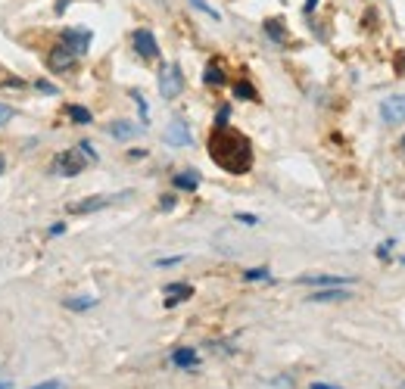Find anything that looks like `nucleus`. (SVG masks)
Returning a JSON list of instances; mask_svg holds the SVG:
<instances>
[{
    "mask_svg": "<svg viewBox=\"0 0 405 389\" xmlns=\"http://www.w3.org/2000/svg\"><path fill=\"white\" fill-rule=\"evenodd\" d=\"M209 156L228 175H246L253 168V144L246 140V134H240L237 128H228V124H218L209 134Z\"/></svg>",
    "mask_w": 405,
    "mask_h": 389,
    "instance_id": "nucleus-1",
    "label": "nucleus"
},
{
    "mask_svg": "<svg viewBox=\"0 0 405 389\" xmlns=\"http://www.w3.org/2000/svg\"><path fill=\"white\" fill-rule=\"evenodd\" d=\"M84 166H88V156H84L81 150H62L57 159H53V171L62 178H75L81 175Z\"/></svg>",
    "mask_w": 405,
    "mask_h": 389,
    "instance_id": "nucleus-2",
    "label": "nucleus"
},
{
    "mask_svg": "<svg viewBox=\"0 0 405 389\" xmlns=\"http://www.w3.org/2000/svg\"><path fill=\"white\" fill-rule=\"evenodd\" d=\"M181 91H184L181 66H175V62H171V66H166V69L159 72V93H162L166 100H175Z\"/></svg>",
    "mask_w": 405,
    "mask_h": 389,
    "instance_id": "nucleus-3",
    "label": "nucleus"
},
{
    "mask_svg": "<svg viewBox=\"0 0 405 389\" xmlns=\"http://www.w3.org/2000/svg\"><path fill=\"white\" fill-rule=\"evenodd\" d=\"M131 193H119V197H88V199H81V202H72L69 206V212L72 215H88V212H97V209H106V206H113L115 199H128Z\"/></svg>",
    "mask_w": 405,
    "mask_h": 389,
    "instance_id": "nucleus-4",
    "label": "nucleus"
},
{
    "mask_svg": "<svg viewBox=\"0 0 405 389\" xmlns=\"http://www.w3.org/2000/svg\"><path fill=\"white\" fill-rule=\"evenodd\" d=\"M380 119L387 124H402L405 122V93L399 97H387L384 103H380Z\"/></svg>",
    "mask_w": 405,
    "mask_h": 389,
    "instance_id": "nucleus-5",
    "label": "nucleus"
},
{
    "mask_svg": "<svg viewBox=\"0 0 405 389\" xmlns=\"http://www.w3.org/2000/svg\"><path fill=\"white\" fill-rule=\"evenodd\" d=\"M91 31L88 28H66L62 31V44L69 47V50L75 53V57H81V53H88V47H91Z\"/></svg>",
    "mask_w": 405,
    "mask_h": 389,
    "instance_id": "nucleus-6",
    "label": "nucleus"
},
{
    "mask_svg": "<svg viewBox=\"0 0 405 389\" xmlns=\"http://www.w3.org/2000/svg\"><path fill=\"white\" fill-rule=\"evenodd\" d=\"M135 50L144 59H156V57H159V44H156V37H153L150 28H137L135 31Z\"/></svg>",
    "mask_w": 405,
    "mask_h": 389,
    "instance_id": "nucleus-7",
    "label": "nucleus"
},
{
    "mask_svg": "<svg viewBox=\"0 0 405 389\" xmlns=\"http://www.w3.org/2000/svg\"><path fill=\"white\" fill-rule=\"evenodd\" d=\"M47 66H50L53 72H66V69H72V66H75V53L69 50L66 44L53 47V50H50V57H47Z\"/></svg>",
    "mask_w": 405,
    "mask_h": 389,
    "instance_id": "nucleus-8",
    "label": "nucleus"
},
{
    "mask_svg": "<svg viewBox=\"0 0 405 389\" xmlns=\"http://www.w3.org/2000/svg\"><path fill=\"white\" fill-rule=\"evenodd\" d=\"M162 137H166V144H171V146H187L190 144V131H187L184 122H171Z\"/></svg>",
    "mask_w": 405,
    "mask_h": 389,
    "instance_id": "nucleus-9",
    "label": "nucleus"
},
{
    "mask_svg": "<svg viewBox=\"0 0 405 389\" xmlns=\"http://www.w3.org/2000/svg\"><path fill=\"white\" fill-rule=\"evenodd\" d=\"M300 284H318V286H343V284H353L349 277H333V274H306L300 277Z\"/></svg>",
    "mask_w": 405,
    "mask_h": 389,
    "instance_id": "nucleus-10",
    "label": "nucleus"
},
{
    "mask_svg": "<svg viewBox=\"0 0 405 389\" xmlns=\"http://www.w3.org/2000/svg\"><path fill=\"white\" fill-rule=\"evenodd\" d=\"M171 364L175 368H197L200 364L197 349H178V352H171Z\"/></svg>",
    "mask_w": 405,
    "mask_h": 389,
    "instance_id": "nucleus-11",
    "label": "nucleus"
},
{
    "mask_svg": "<svg viewBox=\"0 0 405 389\" xmlns=\"http://www.w3.org/2000/svg\"><path fill=\"white\" fill-rule=\"evenodd\" d=\"M166 296H169V299H166V306H178V302L190 299L193 290H190V286H187V284H169V286H166Z\"/></svg>",
    "mask_w": 405,
    "mask_h": 389,
    "instance_id": "nucleus-12",
    "label": "nucleus"
},
{
    "mask_svg": "<svg viewBox=\"0 0 405 389\" xmlns=\"http://www.w3.org/2000/svg\"><path fill=\"white\" fill-rule=\"evenodd\" d=\"M140 131V124H131V122H115V124H109V134H113L115 140H128V137H135Z\"/></svg>",
    "mask_w": 405,
    "mask_h": 389,
    "instance_id": "nucleus-13",
    "label": "nucleus"
},
{
    "mask_svg": "<svg viewBox=\"0 0 405 389\" xmlns=\"http://www.w3.org/2000/svg\"><path fill=\"white\" fill-rule=\"evenodd\" d=\"M175 187H178V190H197L200 175H197V171H181V175H175Z\"/></svg>",
    "mask_w": 405,
    "mask_h": 389,
    "instance_id": "nucleus-14",
    "label": "nucleus"
},
{
    "mask_svg": "<svg viewBox=\"0 0 405 389\" xmlns=\"http://www.w3.org/2000/svg\"><path fill=\"white\" fill-rule=\"evenodd\" d=\"M202 81H206L209 88H222V84H224V72L218 69V62H209V66H206V75H202Z\"/></svg>",
    "mask_w": 405,
    "mask_h": 389,
    "instance_id": "nucleus-15",
    "label": "nucleus"
},
{
    "mask_svg": "<svg viewBox=\"0 0 405 389\" xmlns=\"http://www.w3.org/2000/svg\"><path fill=\"white\" fill-rule=\"evenodd\" d=\"M349 299L346 290H321V293H312V302H340Z\"/></svg>",
    "mask_w": 405,
    "mask_h": 389,
    "instance_id": "nucleus-16",
    "label": "nucleus"
},
{
    "mask_svg": "<svg viewBox=\"0 0 405 389\" xmlns=\"http://www.w3.org/2000/svg\"><path fill=\"white\" fill-rule=\"evenodd\" d=\"M66 112H69V119H72L75 124H91V112L84 106H66Z\"/></svg>",
    "mask_w": 405,
    "mask_h": 389,
    "instance_id": "nucleus-17",
    "label": "nucleus"
},
{
    "mask_svg": "<svg viewBox=\"0 0 405 389\" xmlns=\"http://www.w3.org/2000/svg\"><path fill=\"white\" fill-rule=\"evenodd\" d=\"M97 306V299H91V296H75V299H66V308L72 311H84V308H93Z\"/></svg>",
    "mask_w": 405,
    "mask_h": 389,
    "instance_id": "nucleus-18",
    "label": "nucleus"
},
{
    "mask_svg": "<svg viewBox=\"0 0 405 389\" xmlns=\"http://www.w3.org/2000/svg\"><path fill=\"white\" fill-rule=\"evenodd\" d=\"M234 97H244V100H259V93L249 81H237L234 84Z\"/></svg>",
    "mask_w": 405,
    "mask_h": 389,
    "instance_id": "nucleus-19",
    "label": "nucleus"
},
{
    "mask_svg": "<svg viewBox=\"0 0 405 389\" xmlns=\"http://www.w3.org/2000/svg\"><path fill=\"white\" fill-rule=\"evenodd\" d=\"M265 31H268V37H275L278 44H284V41H287V31L280 28V22H278V19H268V22H265Z\"/></svg>",
    "mask_w": 405,
    "mask_h": 389,
    "instance_id": "nucleus-20",
    "label": "nucleus"
},
{
    "mask_svg": "<svg viewBox=\"0 0 405 389\" xmlns=\"http://www.w3.org/2000/svg\"><path fill=\"white\" fill-rule=\"evenodd\" d=\"M268 277H271V274H268L265 268H249L246 274H244V280H268Z\"/></svg>",
    "mask_w": 405,
    "mask_h": 389,
    "instance_id": "nucleus-21",
    "label": "nucleus"
},
{
    "mask_svg": "<svg viewBox=\"0 0 405 389\" xmlns=\"http://www.w3.org/2000/svg\"><path fill=\"white\" fill-rule=\"evenodd\" d=\"M190 4H193V6H197V10H200V13H206V16H212V19H218V13H215V10H212V6H209V4H206V0H190Z\"/></svg>",
    "mask_w": 405,
    "mask_h": 389,
    "instance_id": "nucleus-22",
    "label": "nucleus"
},
{
    "mask_svg": "<svg viewBox=\"0 0 405 389\" xmlns=\"http://www.w3.org/2000/svg\"><path fill=\"white\" fill-rule=\"evenodd\" d=\"M78 150L88 156V162H97V153H93V146L88 144V140H81V144H78Z\"/></svg>",
    "mask_w": 405,
    "mask_h": 389,
    "instance_id": "nucleus-23",
    "label": "nucleus"
},
{
    "mask_svg": "<svg viewBox=\"0 0 405 389\" xmlns=\"http://www.w3.org/2000/svg\"><path fill=\"white\" fill-rule=\"evenodd\" d=\"M10 119H13V109L0 103V124H6V122H10Z\"/></svg>",
    "mask_w": 405,
    "mask_h": 389,
    "instance_id": "nucleus-24",
    "label": "nucleus"
},
{
    "mask_svg": "<svg viewBox=\"0 0 405 389\" xmlns=\"http://www.w3.org/2000/svg\"><path fill=\"white\" fill-rule=\"evenodd\" d=\"M31 389H66L59 380H50V383H41V386H31Z\"/></svg>",
    "mask_w": 405,
    "mask_h": 389,
    "instance_id": "nucleus-25",
    "label": "nucleus"
},
{
    "mask_svg": "<svg viewBox=\"0 0 405 389\" xmlns=\"http://www.w3.org/2000/svg\"><path fill=\"white\" fill-rule=\"evenodd\" d=\"M38 91H41V93H57V88H53L50 81H38Z\"/></svg>",
    "mask_w": 405,
    "mask_h": 389,
    "instance_id": "nucleus-26",
    "label": "nucleus"
},
{
    "mask_svg": "<svg viewBox=\"0 0 405 389\" xmlns=\"http://www.w3.org/2000/svg\"><path fill=\"white\" fill-rule=\"evenodd\" d=\"M178 262H181V255H175V259H159L156 265H159V268H169V265H178Z\"/></svg>",
    "mask_w": 405,
    "mask_h": 389,
    "instance_id": "nucleus-27",
    "label": "nucleus"
},
{
    "mask_svg": "<svg viewBox=\"0 0 405 389\" xmlns=\"http://www.w3.org/2000/svg\"><path fill=\"white\" fill-rule=\"evenodd\" d=\"M237 221H244V224H256V215H244V212H240V215H237Z\"/></svg>",
    "mask_w": 405,
    "mask_h": 389,
    "instance_id": "nucleus-28",
    "label": "nucleus"
},
{
    "mask_svg": "<svg viewBox=\"0 0 405 389\" xmlns=\"http://www.w3.org/2000/svg\"><path fill=\"white\" fill-rule=\"evenodd\" d=\"M159 206H162V209H171V206H175V197H162Z\"/></svg>",
    "mask_w": 405,
    "mask_h": 389,
    "instance_id": "nucleus-29",
    "label": "nucleus"
},
{
    "mask_svg": "<svg viewBox=\"0 0 405 389\" xmlns=\"http://www.w3.org/2000/svg\"><path fill=\"white\" fill-rule=\"evenodd\" d=\"M228 112H231V109H228V106H224V109H222V112H218V124H224V122H228Z\"/></svg>",
    "mask_w": 405,
    "mask_h": 389,
    "instance_id": "nucleus-30",
    "label": "nucleus"
},
{
    "mask_svg": "<svg viewBox=\"0 0 405 389\" xmlns=\"http://www.w3.org/2000/svg\"><path fill=\"white\" fill-rule=\"evenodd\" d=\"M62 231H66V224H53V228H50V237H57V233H62Z\"/></svg>",
    "mask_w": 405,
    "mask_h": 389,
    "instance_id": "nucleus-31",
    "label": "nucleus"
},
{
    "mask_svg": "<svg viewBox=\"0 0 405 389\" xmlns=\"http://www.w3.org/2000/svg\"><path fill=\"white\" fill-rule=\"evenodd\" d=\"M66 6H69V0H57V13H66Z\"/></svg>",
    "mask_w": 405,
    "mask_h": 389,
    "instance_id": "nucleus-32",
    "label": "nucleus"
},
{
    "mask_svg": "<svg viewBox=\"0 0 405 389\" xmlns=\"http://www.w3.org/2000/svg\"><path fill=\"white\" fill-rule=\"evenodd\" d=\"M318 6V0H306V13H312Z\"/></svg>",
    "mask_w": 405,
    "mask_h": 389,
    "instance_id": "nucleus-33",
    "label": "nucleus"
},
{
    "mask_svg": "<svg viewBox=\"0 0 405 389\" xmlns=\"http://www.w3.org/2000/svg\"><path fill=\"white\" fill-rule=\"evenodd\" d=\"M312 389H337V386H327V383H312Z\"/></svg>",
    "mask_w": 405,
    "mask_h": 389,
    "instance_id": "nucleus-34",
    "label": "nucleus"
},
{
    "mask_svg": "<svg viewBox=\"0 0 405 389\" xmlns=\"http://www.w3.org/2000/svg\"><path fill=\"white\" fill-rule=\"evenodd\" d=\"M0 389H13V383L10 380H0Z\"/></svg>",
    "mask_w": 405,
    "mask_h": 389,
    "instance_id": "nucleus-35",
    "label": "nucleus"
},
{
    "mask_svg": "<svg viewBox=\"0 0 405 389\" xmlns=\"http://www.w3.org/2000/svg\"><path fill=\"white\" fill-rule=\"evenodd\" d=\"M399 153L405 156V134H402V140H399Z\"/></svg>",
    "mask_w": 405,
    "mask_h": 389,
    "instance_id": "nucleus-36",
    "label": "nucleus"
},
{
    "mask_svg": "<svg viewBox=\"0 0 405 389\" xmlns=\"http://www.w3.org/2000/svg\"><path fill=\"white\" fill-rule=\"evenodd\" d=\"M4 168H6V159H4V156H0V175H4Z\"/></svg>",
    "mask_w": 405,
    "mask_h": 389,
    "instance_id": "nucleus-37",
    "label": "nucleus"
},
{
    "mask_svg": "<svg viewBox=\"0 0 405 389\" xmlns=\"http://www.w3.org/2000/svg\"><path fill=\"white\" fill-rule=\"evenodd\" d=\"M402 265H405V259H402Z\"/></svg>",
    "mask_w": 405,
    "mask_h": 389,
    "instance_id": "nucleus-38",
    "label": "nucleus"
}]
</instances>
